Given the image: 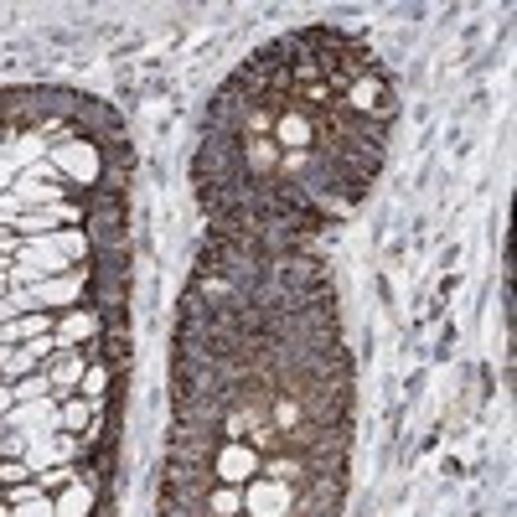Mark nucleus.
<instances>
[{
    "label": "nucleus",
    "instance_id": "nucleus-1",
    "mask_svg": "<svg viewBox=\"0 0 517 517\" xmlns=\"http://www.w3.org/2000/svg\"><path fill=\"white\" fill-rule=\"evenodd\" d=\"M393 119L399 94L357 32L300 26L264 42L197 130L192 192L212 238L311 249L373 192Z\"/></svg>",
    "mask_w": 517,
    "mask_h": 517
}]
</instances>
